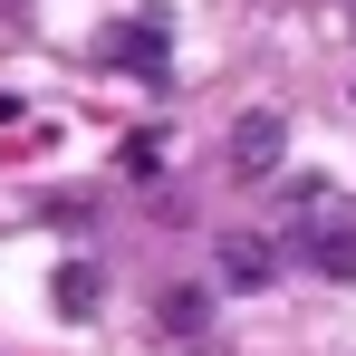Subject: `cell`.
<instances>
[{
  "label": "cell",
  "mask_w": 356,
  "mask_h": 356,
  "mask_svg": "<svg viewBox=\"0 0 356 356\" xmlns=\"http://www.w3.org/2000/svg\"><path fill=\"white\" fill-rule=\"evenodd\" d=\"M298 260L308 270H327V280H356V202L347 193H327V183H289V232Z\"/></svg>",
  "instance_id": "obj_1"
},
{
  "label": "cell",
  "mask_w": 356,
  "mask_h": 356,
  "mask_svg": "<svg viewBox=\"0 0 356 356\" xmlns=\"http://www.w3.org/2000/svg\"><path fill=\"white\" fill-rule=\"evenodd\" d=\"M280 154H289V116H280V106H241L232 135H222V164H232L241 183H260V174H280Z\"/></svg>",
  "instance_id": "obj_2"
},
{
  "label": "cell",
  "mask_w": 356,
  "mask_h": 356,
  "mask_svg": "<svg viewBox=\"0 0 356 356\" xmlns=\"http://www.w3.org/2000/svg\"><path fill=\"white\" fill-rule=\"evenodd\" d=\"M212 280L222 289H270L280 280V241L270 232H222L212 241Z\"/></svg>",
  "instance_id": "obj_3"
},
{
  "label": "cell",
  "mask_w": 356,
  "mask_h": 356,
  "mask_svg": "<svg viewBox=\"0 0 356 356\" xmlns=\"http://www.w3.org/2000/svg\"><path fill=\"white\" fill-rule=\"evenodd\" d=\"M49 308H58L67 327H87V318L106 308V270H97V260H58V280H49Z\"/></svg>",
  "instance_id": "obj_4"
},
{
  "label": "cell",
  "mask_w": 356,
  "mask_h": 356,
  "mask_svg": "<svg viewBox=\"0 0 356 356\" xmlns=\"http://www.w3.org/2000/svg\"><path fill=\"white\" fill-rule=\"evenodd\" d=\"M202 318H212V289H193V280H183V289H164V298H154V327H164V337H193Z\"/></svg>",
  "instance_id": "obj_5"
},
{
  "label": "cell",
  "mask_w": 356,
  "mask_h": 356,
  "mask_svg": "<svg viewBox=\"0 0 356 356\" xmlns=\"http://www.w3.org/2000/svg\"><path fill=\"white\" fill-rule=\"evenodd\" d=\"M116 164H125L135 183H154V174H164V135H125V154H116Z\"/></svg>",
  "instance_id": "obj_6"
}]
</instances>
